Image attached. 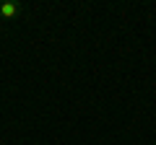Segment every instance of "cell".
Wrapping results in <instances>:
<instances>
[{
    "label": "cell",
    "mask_w": 156,
    "mask_h": 145,
    "mask_svg": "<svg viewBox=\"0 0 156 145\" xmlns=\"http://www.w3.org/2000/svg\"><path fill=\"white\" fill-rule=\"evenodd\" d=\"M16 13H18V3H11V0H5V3H0V18H3V21L13 18Z\"/></svg>",
    "instance_id": "obj_1"
}]
</instances>
